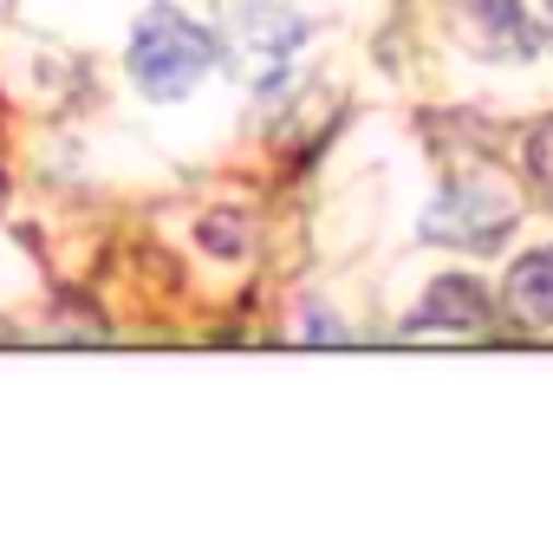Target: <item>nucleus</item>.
<instances>
[{
	"label": "nucleus",
	"mask_w": 553,
	"mask_h": 560,
	"mask_svg": "<svg viewBox=\"0 0 553 560\" xmlns=\"http://www.w3.org/2000/svg\"><path fill=\"white\" fill-rule=\"evenodd\" d=\"M306 46V20L293 7H268V0H248L235 13V59L248 66V79L261 85V98L286 92V66L293 52Z\"/></svg>",
	"instance_id": "3"
},
{
	"label": "nucleus",
	"mask_w": 553,
	"mask_h": 560,
	"mask_svg": "<svg viewBox=\"0 0 553 560\" xmlns=\"http://www.w3.org/2000/svg\"><path fill=\"white\" fill-rule=\"evenodd\" d=\"M534 170H541V183L553 196V131H541V143H534Z\"/></svg>",
	"instance_id": "7"
},
{
	"label": "nucleus",
	"mask_w": 553,
	"mask_h": 560,
	"mask_svg": "<svg viewBox=\"0 0 553 560\" xmlns=\"http://www.w3.org/2000/svg\"><path fill=\"white\" fill-rule=\"evenodd\" d=\"M548 26H553V0H548Z\"/></svg>",
	"instance_id": "9"
},
{
	"label": "nucleus",
	"mask_w": 553,
	"mask_h": 560,
	"mask_svg": "<svg viewBox=\"0 0 553 560\" xmlns=\"http://www.w3.org/2000/svg\"><path fill=\"white\" fill-rule=\"evenodd\" d=\"M449 7H456L469 46H482V52H495V59H502V52H508V59H528V52H534L521 0H449Z\"/></svg>",
	"instance_id": "5"
},
{
	"label": "nucleus",
	"mask_w": 553,
	"mask_h": 560,
	"mask_svg": "<svg viewBox=\"0 0 553 560\" xmlns=\"http://www.w3.org/2000/svg\"><path fill=\"white\" fill-rule=\"evenodd\" d=\"M502 306L521 319V326H553V242L548 248H528L508 261V280H502Z\"/></svg>",
	"instance_id": "6"
},
{
	"label": "nucleus",
	"mask_w": 553,
	"mask_h": 560,
	"mask_svg": "<svg viewBox=\"0 0 553 560\" xmlns=\"http://www.w3.org/2000/svg\"><path fill=\"white\" fill-rule=\"evenodd\" d=\"M125 66H131V85L156 105H176L189 98L209 66H215V33L196 26L189 13L176 7H143L138 26H131V46H125Z\"/></svg>",
	"instance_id": "1"
},
{
	"label": "nucleus",
	"mask_w": 553,
	"mask_h": 560,
	"mask_svg": "<svg viewBox=\"0 0 553 560\" xmlns=\"http://www.w3.org/2000/svg\"><path fill=\"white\" fill-rule=\"evenodd\" d=\"M306 339H352V326H339V319H313Z\"/></svg>",
	"instance_id": "8"
},
{
	"label": "nucleus",
	"mask_w": 553,
	"mask_h": 560,
	"mask_svg": "<svg viewBox=\"0 0 553 560\" xmlns=\"http://www.w3.org/2000/svg\"><path fill=\"white\" fill-rule=\"evenodd\" d=\"M495 319V300L475 287V280H436L430 287V300H423V313H416L411 339H423V332H449V339H469V332H482Z\"/></svg>",
	"instance_id": "4"
},
{
	"label": "nucleus",
	"mask_w": 553,
	"mask_h": 560,
	"mask_svg": "<svg viewBox=\"0 0 553 560\" xmlns=\"http://www.w3.org/2000/svg\"><path fill=\"white\" fill-rule=\"evenodd\" d=\"M521 215V196L515 183H502L495 170H469L456 176L430 209H423V235L430 242H449V248H469V255H489Z\"/></svg>",
	"instance_id": "2"
}]
</instances>
